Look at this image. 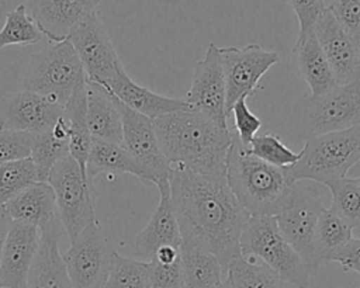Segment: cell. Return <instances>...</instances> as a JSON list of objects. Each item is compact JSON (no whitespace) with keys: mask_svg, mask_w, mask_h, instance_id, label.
<instances>
[{"mask_svg":"<svg viewBox=\"0 0 360 288\" xmlns=\"http://www.w3.org/2000/svg\"><path fill=\"white\" fill-rule=\"evenodd\" d=\"M68 41L72 44L83 65L87 81L105 86L122 69L110 35L97 15V11L86 15L73 28Z\"/></svg>","mask_w":360,"mask_h":288,"instance_id":"cell-11","label":"cell"},{"mask_svg":"<svg viewBox=\"0 0 360 288\" xmlns=\"http://www.w3.org/2000/svg\"><path fill=\"white\" fill-rule=\"evenodd\" d=\"M34 135L27 132H17L0 129V164L31 156Z\"/></svg>","mask_w":360,"mask_h":288,"instance_id":"cell-37","label":"cell"},{"mask_svg":"<svg viewBox=\"0 0 360 288\" xmlns=\"http://www.w3.org/2000/svg\"><path fill=\"white\" fill-rule=\"evenodd\" d=\"M219 288H232V287H231L229 281H228V280H225V281H222V284L219 285Z\"/></svg>","mask_w":360,"mask_h":288,"instance_id":"cell-44","label":"cell"},{"mask_svg":"<svg viewBox=\"0 0 360 288\" xmlns=\"http://www.w3.org/2000/svg\"><path fill=\"white\" fill-rule=\"evenodd\" d=\"M152 122L170 169L204 176H226V157L233 129L222 128L193 110L166 114Z\"/></svg>","mask_w":360,"mask_h":288,"instance_id":"cell-2","label":"cell"},{"mask_svg":"<svg viewBox=\"0 0 360 288\" xmlns=\"http://www.w3.org/2000/svg\"><path fill=\"white\" fill-rule=\"evenodd\" d=\"M352 233H353V237H359V239H360V226H356V228H353Z\"/></svg>","mask_w":360,"mask_h":288,"instance_id":"cell-43","label":"cell"},{"mask_svg":"<svg viewBox=\"0 0 360 288\" xmlns=\"http://www.w3.org/2000/svg\"><path fill=\"white\" fill-rule=\"evenodd\" d=\"M246 148L248 152L255 157L281 170L291 167L300 159V153L291 150L281 142L280 136L273 133H262L255 136Z\"/></svg>","mask_w":360,"mask_h":288,"instance_id":"cell-35","label":"cell"},{"mask_svg":"<svg viewBox=\"0 0 360 288\" xmlns=\"http://www.w3.org/2000/svg\"><path fill=\"white\" fill-rule=\"evenodd\" d=\"M360 160V126L325 133L305 142L295 164L284 170L288 185L315 181L326 185L345 178Z\"/></svg>","mask_w":360,"mask_h":288,"instance_id":"cell-5","label":"cell"},{"mask_svg":"<svg viewBox=\"0 0 360 288\" xmlns=\"http://www.w3.org/2000/svg\"><path fill=\"white\" fill-rule=\"evenodd\" d=\"M246 98L248 97H240L231 107V112H232L233 124H235L233 131H235L238 139L245 146H248L250 143V140L256 136V132L262 126V119L249 110V107L246 104Z\"/></svg>","mask_w":360,"mask_h":288,"instance_id":"cell-39","label":"cell"},{"mask_svg":"<svg viewBox=\"0 0 360 288\" xmlns=\"http://www.w3.org/2000/svg\"><path fill=\"white\" fill-rule=\"evenodd\" d=\"M115 250L100 222L86 226L62 253L73 288H104Z\"/></svg>","mask_w":360,"mask_h":288,"instance_id":"cell-10","label":"cell"},{"mask_svg":"<svg viewBox=\"0 0 360 288\" xmlns=\"http://www.w3.org/2000/svg\"><path fill=\"white\" fill-rule=\"evenodd\" d=\"M226 181L250 216H274L290 188L284 170L250 155L236 133L226 157Z\"/></svg>","mask_w":360,"mask_h":288,"instance_id":"cell-3","label":"cell"},{"mask_svg":"<svg viewBox=\"0 0 360 288\" xmlns=\"http://www.w3.org/2000/svg\"><path fill=\"white\" fill-rule=\"evenodd\" d=\"M4 208L11 221L28 223L38 229L58 216L53 190L48 183L41 181L24 188Z\"/></svg>","mask_w":360,"mask_h":288,"instance_id":"cell-24","label":"cell"},{"mask_svg":"<svg viewBox=\"0 0 360 288\" xmlns=\"http://www.w3.org/2000/svg\"><path fill=\"white\" fill-rule=\"evenodd\" d=\"M44 38L27 4H20L6 13V21L0 30V49L8 45H34Z\"/></svg>","mask_w":360,"mask_h":288,"instance_id":"cell-31","label":"cell"},{"mask_svg":"<svg viewBox=\"0 0 360 288\" xmlns=\"http://www.w3.org/2000/svg\"><path fill=\"white\" fill-rule=\"evenodd\" d=\"M342 288H360V282L352 284V285H347V287H342Z\"/></svg>","mask_w":360,"mask_h":288,"instance_id":"cell-45","label":"cell"},{"mask_svg":"<svg viewBox=\"0 0 360 288\" xmlns=\"http://www.w3.org/2000/svg\"><path fill=\"white\" fill-rule=\"evenodd\" d=\"M37 181L38 173L31 157L0 164V205H6L18 192Z\"/></svg>","mask_w":360,"mask_h":288,"instance_id":"cell-34","label":"cell"},{"mask_svg":"<svg viewBox=\"0 0 360 288\" xmlns=\"http://www.w3.org/2000/svg\"><path fill=\"white\" fill-rule=\"evenodd\" d=\"M322 211V194L318 187L309 181H297L290 185L274 215L280 232L302 258L311 275L321 267L315 251V230Z\"/></svg>","mask_w":360,"mask_h":288,"instance_id":"cell-8","label":"cell"},{"mask_svg":"<svg viewBox=\"0 0 360 288\" xmlns=\"http://www.w3.org/2000/svg\"><path fill=\"white\" fill-rule=\"evenodd\" d=\"M11 222L13 221L8 216L4 205H0V257H1V253H3V247H4V243H6Z\"/></svg>","mask_w":360,"mask_h":288,"instance_id":"cell-42","label":"cell"},{"mask_svg":"<svg viewBox=\"0 0 360 288\" xmlns=\"http://www.w3.org/2000/svg\"><path fill=\"white\" fill-rule=\"evenodd\" d=\"M63 112L69 122V155L86 174V163L91 146V135L86 121V84L72 94Z\"/></svg>","mask_w":360,"mask_h":288,"instance_id":"cell-28","label":"cell"},{"mask_svg":"<svg viewBox=\"0 0 360 288\" xmlns=\"http://www.w3.org/2000/svg\"><path fill=\"white\" fill-rule=\"evenodd\" d=\"M86 121L91 139L122 145V121L114 96L86 80Z\"/></svg>","mask_w":360,"mask_h":288,"instance_id":"cell-22","label":"cell"},{"mask_svg":"<svg viewBox=\"0 0 360 288\" xmlns=\"http://www.w3.org/2000/svg\"><path fill=\"white\" fill-rule=\"evenodd\" d=\"M160 198L146 226L135 236V256L138 260L150 261L155 253L163 246L180 249L183 237L170 198L169 180L160 181L158 185Z\"/></svg>","mask_w":360,"mask_h":288,"instance_id":"cell-18","label":"cell"},{"mask_svg":"<svg viewBox=\"0 0 360 288\" xmlns=\"http://www.w3.org/2000/svg\"><path fill=\"white\" fill-rule=\"evenodd\" d=\"M63 111L65 107L52 97L30 90L15 91L0 100V129L39 135L51 131Z\"/></svg>","mask_w":360,"mask_h":288,"instance_id":"cell-14","label":"cell"},{"mask_svg":"<svg viewBox=\"0 0 360 288\" xmlns=\"http://www.w3.org/2000/svg\"><path fill=\"white\" fill-rule=\"evenodd\" d=\"M184 101L190 110L204 114L222 128H228L226 86L215 44L210 42L204 58L195 63L191 87Z\"/></svg>","mask_w":360,"mask_h":288,"instance_id":"cell-15","label":"cell"},{"mask_svg":"<svg viewBox=\"0 0 360 288\" xmlns=\"http://www.w3.org/2000/svg\"><path fill=\"white\" fill-rule=\"evenodd\" d=\"M46 183L53 190L58 216L69 242L86 226L97 222L93 205L97 192L89 184L79 163L70 155L53 166Z\"/></svg>","mask_w":360,"mask_h":288,"instance_id":"cell-9","label":"cell"},{"mask_svg":"<svg viewBox=\"0 0 360 288\" xmlns=\"http://www.w3.org/2000/svg\"><path fill=\"white\" fill-rule=\"evenodd\" d=\"M239 246L242 256L260 257L262 263L276 271L284 282L297 288L309 287V270L285 240L273 215L250 216L242 229Z\"/></svg>","mask_w":360,"mask_h":288,"instance_id":"cell-7","label":"cell"},{"mask_svg":"<svg viewBox=\"0 0 360 288\" xmlns=\"http://www.w3.org/2000/svg\"><path fill=\"white\" fill-rule=\"evenodd\" d=\"M39 229L11 222L0 257V288H24L30 267L37 254Z\"/></svg>","mask_w":360,"mask_h":288,"instance_id":"cell-19","label":"cell"},{"mask_svg":"<svg viewBox=\"0 0 360 288\" xmlns=\"http://www.w3.org/2000/svg\"><path fill=\"white\" fill-rule=\"evenodd\" d=\"M288 126L300 140L360 126V80L312 96L298 97Z\"/></svg>","mask_w":360,"mask_h":288,"instance_id":"cell-4","label":"cell"},{"mask_svg":"<svg viewBox=\"0 0 360 288\" xmlns=\"http://www.w3.org/2000/svg\"><path fill=\"white\" fill-rule=\"evenodd\" d=\"M356 180H357V181H359V183H360V177H359V178H356Z\"/></svg>","mask_w":360,"mask_h":288,"instance_id":"cell-46","label":"cell"},{"mask_svg":"<svg viewBox=\"0 0 360 288\" xmlns=\"http://www.w3.org/2000/svg\"><path fill=\"white\" fill-rule=\"evenodd\" d=\"M332 261L340 264L343 271H354L360 274V239L352 237L349 243L333 257Z\"/></svg>","mask_w":360,"mask_h":288,"instance_id":"cell-41","label":"cell"},{"mask_svg":"<svg viewBox=\"0 0 360 288\" xmlns=\"http://www.w3.org/2000/svg\"><path fill=\"white\" fill-rule=\"evenodd\" d=\"M315 37L338 86L360 80V51L336 22L328 6L316 22Z\"/></svg>","mask_w":360,"mask_h":288,"instance_id":"cell-16","label":"cell"},{"mask_svg":"<svg viewBox=\"0 0 360 288\" xmlns=\"http://www.w3.org/2000/svg\"><path fill=\"white\" fill-rule=\"evenodd\" d=\"M291 55L300 76L309 87V94H323L338 86L315 32L304 39H297Z\"/></svg>","mask_w":360,"mask_h":288,"instance_id":"cell-23","label":"cell"},{"mask_svg":"<svg viewBox=\"0 0 360 288\" xmlns=\"http://www.w3.org/2000/svg\"><path fill=\"white\" fill-rule=\"evenodd\" d=\"M226 273L232 288H285L284 280L269 266L243 256L232 260Z\"/></svg>","mask_w":360,"mask_h":288,"instance_id":"cell-30","label":"cell"},{"mask_svg":"<svg viewBox=\"0 0 360 288\" xmlns=\"http://www.w3.org/2000/svg\"><path fill=\"white\" fill-rule=\"evenodd\" d=\"M332 194L330 209L352 228L360 226V183L356 178H340L326 184Z\"/></svg>","mask_w":360,"mask_h":288,"instance_id":"cell-33","label":"cell"},{"mask_svg":"<svg viewBox=\"0 0 360 288\" xmlns=\"http://www.w3.org/2000/svg\"><path fill=\"white\" fill-rule=\"evenodd\" d=\"M328 10L360 51V0L326 1Z\"/></svg>","mask_w":360,"mask_h":288,"instance_id":"cell-36","label":"cell"},{"mask_svg":"<svg viewBox=\"0 0 360 288\" xmlns=\"http://www.w3.org/2000/svg\"><path fill=\"white\" fill-rule=\"evenodd\" d=\"M69 155V122L65 117L59 118L55 126L44 133L34 135L31 160L38 173V181L46 183L53 166Z\"/></svg>","mask_w":360,"mask_h":288,"instance_id":"cell-27","label":"cell"},{"mask_svg":"<svg viewBox=\"0 0 360 288\" xmlns=\"http://www.w3.org/2000/svg\"><path fill=\"white\" fill-rule=\"evenodd\" d=\"M218 55L226 86V114L240 97H250L256 93L259 80L278 62V53L249 44L243 48H218Z\"/></svg>","mask_w":360,"mask_h":288,"instance_id":"cell-12","label":"cell"},{"mask_svg":"<svg viewBox=\"0 0 360 288\" xmlns=\"http://www.w3.org/2000/svg\"><path fill=\"white\" fill-rule=\"evenodd\" d=\"M104 87L110 94H112L118 101L125 104L128 108L150 118H159L166 114L176 111L190 110L187 103L180 98L166 97L152 90L135 83L124 70V67L117 73V76L108 81Z\"/></svg>","mask_w":360,"mask_h":288,"instance_id":"cell-21","label":"cell"},{"mask_svg":"<svg viewBox=\"0 0 360 288\" xmlns=\"http://www.w3.org/2000/svg\"><path fill=\"white\" fill-rule=\"evenodd\" d=\"M30 15L49 42L66 41L73 28L90 13L97 11L100 1L91 0H41L27 1Z\"/></svg>","mask_w":360,"mask_h":288,"instance_id":"cell-20","label":"cell"},{"mask_svg":"<svg viewBox=\"0 0 360 288\" xmlns=\"http://www.w3.org/2000/svg\"><path fill=\"white\" fill-rule=\"evenodd\" d=\"M104 288H149V261L115 251Z\"/></svg>","mask_w":360,"mask_h":288,"instance_id":"cell-32","label":"cell"},{"mask_svg":"<svg viewBox=\"0 0 360 288\" xmlns=\"http://www.w3.org/2000/svg\"><path fill=\"white\" fill-rule=\"evenodd\" d=\"M84 84L83 65L68 39L49 42L28 59L24 76L25 90L52 97L65 107L72 94Z\"/></svg>","mask_w":360,"mask_h":288,"instance_id":"cell-6","label":"cell"},{"mask_svg":"<svg viewBox=\"0 0 360 288\" xmlns=\"http://www.w3.org/2000/svg\"><path fill=\"white\" fill-rule=\"evenodd\" d=\"M149 288H184L180 258L169 264L150 260Z\"/></svg>","mask_w":360,"mask_h":288,"instance_id":"cell-40","label":"cell"},{"mask_svg":"<svg viewBox=\"0 0 360 288\" xmlns=\"http://www.w3.org/2000/svg\"><path fill=\"white\" fill-rule=\"evenodd\" d=\"M63 230L59 216L39 228L38 250L24 288H73L59 251V240Z\"/></svg>","mask_w":360,"mask_h":288,"instance_id":"cell-17","label":"cell"},{"mask_svg":"<svg viewBox=\"0 0 360 288\" xmlns=\"http://www.w3.org/2000/svg\"><path fill=\"white\" fill-rule=\"evenodd\" d=\"M169 185L183 242L215 254L226 271L242 256L239 239L250 218L232 194L226 176L170 169Z\"/></svg>","mask_w":360,"mask_h":288,"instance_id":"cell-1","label":"cell"},{"mask_svg":"<svg viewBox=\"0 0 360 288\" xmlns=\"http://www.w3.org/2000/svg\"><path fill=\"white\" fill-rule=\"evenodd\" d=\"M180 264L184 288H219L222 284L219 260L201 246L181 242Z\"/></svg>","mask_w":360,"mask_h":288,"instance_id":"cell-25","label":"cell"},{"mask_svg":"<svg viewBox=\"0 0 360 288\" xmlns=\"http://www.w3.org/2000/svg\"><path fill=\"white\" fill-rule=\"evenodd\" d=\"M352 230L353 228L345 219L330 208H323L315 230V251L319 266L333 260L353 237Z\"/></svg>","mask_w":360,"mask_h":288,"instance_id":"cell-29","label":"cell"},{"mask_svg":"<svg viewBox=\"0 0 360 288\" xmlns=\"http://www.w3.org/2000/svg\"><path fill=\"white\" fill-rule=\"evenodd\" d=\"M100 173H129L136 176L143 184H148L143 170L122 145L91 139L86 163V176L91 187H94V177Z\"/></svg>","mask_w":360,"mask_h":288,"instance_id":"cell-26","label":"cell"},{"mask_svg":"<svg viewBox=\"0 0 360 288\" xmlns=\"http://www.w3.org/2000/svg\"><path fill=\"white\" fill-rule=\"evenodd\" d=\"M114 100L122 121V146L143 170L148 185L169 180L170 167L162 153L152 119L128 108L115 97Z\"/></svg>","mask_w":360,"mask_h":288,"instance_id":"cell-13","label":"cell"},{"mask_svg":"<svg viewBox=\"0 0 360 288\" xmlns=\"http://www.w3.org/2000/svg\"><path fill=\"white\" fill-rule=\"evenodd\" d=\"M288 6L294 10L298 18V38L304 39L305 37L315 32V27L323 11L326 10V1L323 0H292L287 1Z\"/></svg>","mask_w":360,"mask_h":288,"instance_id":"cell-38","label":"cell"}]
</instances>
